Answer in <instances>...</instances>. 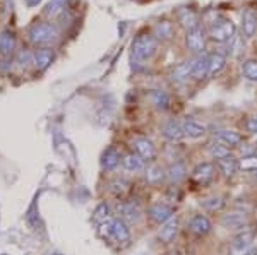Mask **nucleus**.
I'll return each instance as SVG.
<instances>
[{"instance_id":"24","label":"nucleus","mask_w":257,"mask_h":255,"mask_svg":"<svg viewBox=\"0 0 257 255\" xmlns=\"http://www.w3.org/2000/svg\"><path fill=\"white\" fill-rule=\"evenodd\" d=\"M218 168H219V171L226 176V178H231V176L238 171V161L230 154L223 159H218Z\"/></svg>"},{"instance_id":"42","label":"nucleus","mask_w":257,"mask_h":255,"mask_svg":"<svg viewBox=\"0 0 257 255\" xmlns=\"http://www.w3.org/2000/svg\"><path fill=\"white\" fill-rule=\"evenodd\" d=\"M254 147H255V151H257V141H255V144H254Z\"/></svg>"},{"instance_id":"31","label":"nucleus","mask_w":257,"mask_h":255,"mask_svg":"<svg viewBox=\"0 0 257 255\" xmlns=\"http://www.w3.org/2000/svg\"><path fill=\"white\" fill-rule=\"evenodd\" d=\"M146 178L149 183H160L161 180L165 178V171L163 168L158 166V164H151V166H148L146 170Z\"/></svg>"},{"instance_id":"12","label":"nucleus","mask_w":257,"mask_h":255,"mask_svg":"<svg viewBox=\"0 0 257 255\" xmlns=\"http://www.w3.org/2000/svg\"><path fill=\"white\" fill-rule=\"evenodd\" d=\"M118 212H120V219H123L125 223H139L143 212L141 207L134 202H123L122 205H118Z\"/></svg>"},{"instance_id":"17","label":"nucleus","mask_w":257,"mask_h":255,"mask_svg":"<svg viewBox=\"0 0 257 255\" xmlns=\"http://www.w3.org/2000/svg\"><path fill=\"white\" fill-rule=\"evenodd\" d=\"M216 137H218V142H221V144H225V146L228 147H238L240 144H242V135H240L238 132H235V130H230V129H221V130H218V134H216Z\"/></svg>"},{"instance_id":"25","label":"nucleus","mask_w":257,"mask_h":255,"mask_svg":"<svg viewBox=\"0 0 257 255\" xmlns=\"http://www.w3.org/2000/svg\"><path fill=\"white\" fill-rule=\"evenodd\" d=\"M177 233H178V221L170 219L168 223H165L163 228L160 229V240L165 241V243H170V241L175 240Z\"/></svg>"},{"instance_id":"34","label":"nucleus","mask_w":257,"mask_h":255,"mask_svg":"<svg viewBox=\"0 0 257 255\" xmlns=\"http://www.w3.org/2000/svg\"><path fill=\"white\" fill-rule=\"evenodd\" d=\"M153 98V105L160 110H167L170 106V96L165 91H155L151 94Z\"/></svg>"},{"instance_id":"35","label":"nucleus","mask_w":257,"mask_h":255,"mask_svg":"<svg viewBox=\"0 0 257 255\" xmlns=\"http://www.w3.org/2000/svg\"><path fill=\"white\" fill-rule=\"evenodd\" d=\"M108 216H110V205L106 202H101L96 205V209H94V221H98V223H105V221H108Z\"/></svg>"},{"instance_id":"30","label":"nucleus","mask_w":257,"mask_h":255,"mask_svg":"<svg viewBox=\"0 0 257 255\" xmlns=\"http://www.w3.org/2000/svg\"><path fill=\"white\" fill-rule=\"evenodd\" d=\"M242 74L247 81L257 82V60L248 59L242 64Z\"/></svg>"},{"instance_id":"29","label":"nucleus","mask_w":257,"mask_h":255,"mask_svg":"<svg viewBox=\"0 0 257 255\" xmlns=\"http://www.w3.org/2000/svg\"><path fill=\"white\" fill-rule=\"evenodd\" d=\"M155 38L158 40H170L173 38V24L168 23V21H160L155 26Z\"/></svg>"},{"instance_id":"11","label":"nucleus","mask_w":257,"mask_h":255,"mask_svg":"<svg viewBox=\"0 0 257 255\" xmlns=\"http://www.w3.org/2000/svg\"><path fill=\"white\" fill-rule=\"evenodd\" d=\"M189 229L192 233H196V235H199V236H206V235H209V233H211L213 224H211V221L204 214H196V216L190 217Z\"/></svg>"},{"instance_id":"6","label":"nucleus","mask_w":257,"mask_h":255,"mask_svg":"<svg viewBox=\"0 0 257 255\" xmlns=\"http://www.w3.org/2000/svg\"><path fill=\"white\" fill-rule=\"evenodd\" d=\"M206 40H208V33L202 30L201 26L194 28V30L187 31L185 35V45L190 52L194 53H202L206 48Z\"/></svg>"},{"instance_id":"37","label":"nucleus","mask_w":257,"mask_h":255,"mask_svg":"<svg viewBox=\"0 0 257 255\" xmlns=\"http://www.w3.org/2000/svg\"><path fill=\"white\" fill-rule=\"evenodd\" d=\"M110 190L117 197L123 195L128 190V182L127 180H115V182H111V185H110Z\"/></svg>"},{"instance_id":"4","label":"nucleus","mask_w":257,"mask_h":255,"mask_svg":"<svg viewBox=\"0 0 257 255\" xmlns=\"http://www.w3.org/2000/svg\"><path fill=\"white\" fill-rule=\"evenodd\" d=\"M192 178L194 182L197 185H201V187H208L214 182V178H216V168H214L213 163H199L196 168H194L192 171Z\"/></svg>"},{"instance_id":"38","label":"nucleus","mask_w":257,"mask_h":255,"mask_svg":"<svg viewBox=\"0 0 257 255\" xmlns=\"http://www.w3.org/2000/svg\"><path fill=\"white\" fill-rule=\"evenodd\" d=\"M245 129H247L250 134H255V135H257V117L247 118V120H245Z\"/></svg>"},{"instance_id":"1","label":"nucleus","mask_w":257,"mask_h":255,"mask_svg":"<svg viewBox=\"0 0 257 255\" xmlns=\"http://www.w3.org/2000/svg\"><path fill=\"white\" fill-rule=\"evenodd\" d=\"M208 38H211L216 43H225V41H230L235 38L237 35V26L231 19L226 18H219L218 21H213L209 23L208 28Z\"/></svg>"},{"instance_id":"23","label":"nucleus","mask_w":257,"mask_h":255,"mask_svg":"<svg viewBox=\"0 0 257 255\" xmlns=\"http://www.w3.org/2000/svg\"><path fill=\"white\" fill-rule=\"evenodd\" d=\"M16 48V36L9 30H4L0 33V53L9 57Z\"/></svg>"},{"instance_id":"10","label":"nucleus","mask_w":257,"mask_h":255,"mask_svg":"<svg viewBox=\"0 0 257 255\" xmlns=\"http://www.w3.org/2000/svg\"><path fill=\"white\" fill-rule=\"evenodd\" d=\"M248 223V217L245 211L228 212L221 217V226L226 229H243Z\"/></svg>"},{"instance_id":"20","label":"nucleus","mask_w":257,"mask_h":255,"mask_svg":"<svg viewBox=\"0 0 257 255\" xmlns=\"http://www.w3.org/2000/svg\"><path fill=\"white\" fill-rule=\"evenodd\" d=\"M118 163H120V153L115 147H108L101 156V168L105 171H111L118 166Z\"/></svg>"},{"instance_id":"15","label":"nucleus","mask_w":257,"mask_h":255,"mask_svg":"<svg viewBox=\"0 0 257 255\" xmlns=\"http://www.w3.org/2000/svg\"><path fill=\"white\" fill-rule=\"evenodd\" d=\"M182 130H184V135H187L189 139H201L206 135V127L197 120H192V118H185L182 122Z\"/></svg>"},{"instance_id":"32","label":"nucleus","mask_w":257,"mask_h":255,"mask_svg":"<svg viewBox=\"0 0 257 255\" xmlns=\"http://www.w3.org/2000/svg\"><path fill=\"white\" fill-rule=\"evenodd\" d=\"M238 170L250 171V173L252 171H255L257 170V153L243 156V158L238 161Z\"/></svg>"},{"instance_id":"5","label":"nucleus","mask_w":257,"mask_h":255,"mask_svg":"<svg viewBox=\"0 0 257 255\" xmlns=\"http://www.w3.org/2000/svg\"><path fill=\"white\" fill-rule=\"evenodd\" d=\"M252 241H254V231L248 228H243L242 231L235 236L233 243H231L230 255H247V252L250 250Z\"/></svg>"},{"instance_id":"40","label":"nucleus","mask_w":257,"mask_h":255,"mask_svg":"<svg viewBox=\"0 0 257 255\" xmlns=\"http://www.w3.org/2000/svg\"><path fill=\"white\" fill-rule=\"evenodd\" d=\"M252 175H254V178H255V182H257V170H255V171H252Z\"/></svg>"},{"instance_id":"41","label":"nucleus","mask_w":257,"mask_h":255,"mask_svg":"<svg viewBox=\"0 0 257 255\" xmlns=\"http://www.w3.org/2000/svg\"><path fill=\"white\" fill-rule=\"evenodd\" d=\"M50 255H62V253H59V252H53V253H50Z\"/></svg>"},{"instance_id":"26","label":"nucleus","mask_w":257,"mask_h":255,"mask_svg":"<svg viewBox=\"0 0 257 255\" xmlns=\"http://www.w3.org/2000/svg\"><path fill=\"white\" fill-rule=\"evenodd\" d=\"M190 74H192V60L184 62V64H178L177 67H173L170 77H172L173 81H177V82H182V81L189 79Z\"/></svg>"},{"instance_id":"27","label":"nucleus","mask_w":257,"mask_h":255,"mask_svg":"<svg viewBox=\"0 0 257 255\" xmlns=\"http://www.w3.org/2000/svg\"><path fill=\"white\" fill-rule=\"evenodd\" d=\"M225 65H226L225 55H221V53H211V55H209V74H208V76H211V77L218 76V74L225 69Z\"/></svg>"},{"instance_id":"3","label":"nucleus","mask_w":257,"mask_h":255,"mask_svg":"<svg viewBox=\"0 0 257 255\" xmlns=\"http://www.w3.org/2000/svg\"><path fill=\"white\" fill-rule=\"evenodd\" d=\"M59 38V31L55 30V26H52L50 23H40L30 30V40L31 43L45 47V45H52L55 43Z\"/></svg>"},{"instance_id":"16","label":"nucleus","mask_w":257,"mask_h":255,"mask_svg":"<svg viewBox=\"0 0 257 255\" xmlns=\"http://www.w3.org/2000/svg\"><path fill=\"white\" fill-rule=\"evenodd\" d=\"M161 134L163 137L167 139L170 142H177L184 137V130H182V123L180 122H175V120H170L163 125L161 129Z\"/></svg>"},{"instance_id":"39","label":"nucleus","mask_w":257,"mask_h":255,"mask_svg":"<svg viewBox=\"0 0 257 255\" xmlns=\"http://www.w3.org/2000/svg\"><path fill=\"white\" fill-rule=\"evenodd\" d=\"M40 2H41V0H28V4H30V6H38Z\"/></svg>"},{"instance_id":"21","label":"nucleus","mask_w":257,"mask_h":255,"mask_svg":"<svg viewBox=\"0 0 257 255\" xmlns=\"http://www.w3.org/2000/svg\"><path fill=\"white\" fill-rule=\"evenodd\" d=\"M178 21H180V24L187 31L194 30V28H197V26H201V24H199L197 12L192 11V9H182L180 12H178Z\"/></svg>"},{"instance_id":"8","label":"nucleus","mask_w":257,"mask_h":255,"mask_svg":"<svg viewBox=\"0 0 257 255\" xmlns=\"http://www.w3.org/2000/svg\"><path fill=\"white\" fill-rule=\"evenodd\" d=\"M132 146H134L136 153H138L144 161H153L156 158V147L149 139L146 137H134L132 139Z\"/></svg>"},{"instance_id":"36","label":"nucleus","mask_w":257,"mask_h":255,"mask_svg":"<svg viewBox=\"0 0 257 255\" xmlns=\"http://www.w3.org/2000/svg\"><path fill=\"white\" fill-rule=\"evenodd\" d=\"M65 2H67V0H52L47 6V14L52 16V18L59 16L60 12L65 11Z\"/></svg>"},{"instance_id":"9","label":"nucleus","mask_w":257,"mask_h":255,"mask_svg":"<svg viewBox=\"0 0 257 255\" xmlns=\"http://www.w3.org/2000/svg\"><path fill=\"white\" fill-rule=\"evenodd\" d=\"M111 238L117 241L118 245L127 246L131 243V229H128V224L123 219H113L111 221Z\"/></svg>"},{"instance_id":"33","label":"nucleus","mask_w":257,"mask_h":255,"mask_svg":"<svg viewBox=\"0 0 257 255\" xmlns=\"http://www.w3.org/2000/svg\"><path fill=\"white\" fill-rule=\"evenodd\" d=\"M209 154H211V158H214L218 161V159H223V158H226V156H230V149L221 142H213L209 146Z\"/></svg>"},{"instance_id":"22","label":"nucleus","mask_w":257,"mask_h":255,"mask_svg":"<svg viewBox=\"0 0 257 255\" xmlns=\"http://www.w3.org/2000/svg\"><path fill=\"white\" fill-rule=\"evenodd\" d=\"M122 163H123V168L128 171H143L144 168H146V161H144L143 158L138 154V153H128L123 156V159H122Z\"/></svg>"},{"instance_id":"18","label":"nucleus","mask_w":257,"mask_h":255,"mask_svg":"<svg viewBox=\"0 0 257 255\" xmlns=\"http://www.w3.org/2000/svg\"><path fill=\"white\" fill-rule=\"evenodd\" d=\"M53 52L50 50V48H41L33 55V64H35V67L38 69V71H47L50 67V64L53 62Z\"/></svg>"},{"instance_id":"13","label":"nucleus","mask_w":257,"mask_h":255,"mask_svg":"<svg viewBox=\"0 0 257 255\" xmlns=\"http://www.w3.org/2000/svg\"><path fill=\"white\" fill-rule=\"evenodd\" d=\"M208 74H209V55L208 53H201L197 59L192 60V74H190V77L201 81L204 77H208Z\"/></svg>"},{"instance_id":"28","label":"nucleus","mask_w":257,"mask_h":255,"mask_svg":"<svg viewBox=\"0 0 257 255\" xmlns=\"http://www.w3.org/2000/svg\"><path fill=\"white\" fill-rule=\"evenodd\" d=\"M201 205L209 212H219V211H223V209H225L226 202H225V199H223V197L213 195V197H208V199H202Z\"/></svg>"},{"instance_id":"7","label":"nucleus","mask_w":257,"mask_h":255,"mask_svg":"<svg viewBox=\"0 0 257 255\" xmlns=\"http://www.w3.org/2000/svg\"><path fill=\"white\" fill-rule=\"evenodd\" d=\"M148 214L151 217L155 223L158 224H165L168 223L170 219H173V216H175V211H173L172 205H167L163 202H156L153 204L151 207L148 209Z\"/></svg>"},{"instance_id":"43","label":"nucleus","mask_w":257,"mask_h":255,"mask_svg":"<svg viewBox=\"0 0 257 255\" xmlns=\"http://www.w3.org/2000/svg\"><path fill=\"white\" fill-rule=\"evenodd\" d=\"M172 255H177V253H172Z\"/></svg>"},{"instance_id":"2","label":"nucleus","mask_w":257,"mask_h":255,"mask_svg":"<svg viewBox=\"0 0 257 255\" xmlns=\"http://www.w3.org/2000/svg\"><path fill=\"white\" fill-rule=\"evenodd\" d=\"M158 52V40L153 35H139L132 41V57L136 60H149Z\"/></svg>"},{"instance_id":"19","label":"nucleus","mask_w":257,"mask_h":255,"mask_svg":"<svg viewBox=\"0 0 257 255\" xmlns=\"http://www.w3.org/2000/svg\"><path fill=\"white\" fill-rule=\"evenodd\" d=\"M167 176L172 183H180L187 178V168H185V163L184 161H175L172 166L167 170Z\"/></svg>"},{"instance_id":"14","label":"nucleus","mask_w":257,"mask_h":255,"mask_svg":"<svg viewBox=\"0 0 257 255\" xmlns=\"http://www.w3.org/2000/svg\"><path fill=\"white\" fill-rule=\"evenodd\" d=\"M257 31V12L254 9H245L242 14V33L245 38H252Z\"/></svg>"}]
</instances>
